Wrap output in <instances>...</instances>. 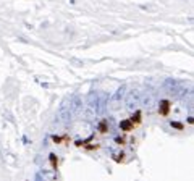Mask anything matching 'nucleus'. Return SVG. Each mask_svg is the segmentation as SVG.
Masks as SVG:
<instances>
[{
    "mask_svg": "<svg viewBox=\"0 0 194 181\" xmlns=\"http://www.w3.org/2000/svg\"><path fill=\"white\" fill-rule=\"evenodd\" d=\"M159 113H160L162 116H167V115L170 113V102H168V100H162V102H160Z\"/></svg>",
    "mask_w": 194,
    "mask_h": 181,
    "instance_id": "f257e3e1",
    "label": "nucleus"
},
{
    "mask_svg": "<svg viewBox=\"0 0 194 181\" xmlns=\"http://www.w3.org/2000/svg\"><path fill=\"white\" fill-rule=\"evenodd\" d=\"M134 126H136V124H134L131 120H125V121L120 123V128L123 131H131V130H134Z\"/></svg>",
    "mask_w": 194,
    "mask_h": 181,
    "instance_id": "f03ea898",
    "label": "nucleus"
},
{
    "mask_svg": "<svg viewBox=\"0 0 194 181\" xmlns=\"http://www.w3.org/2000/svg\"><path fill=\"white\" fill-rule=\"evenodd\" d=\"M129 120H131V121H133L134 124L141 123V112H136V113H134V115H133V116H131V118H129Z\"/></svg>",
    "mask_w": 194,
    "mask_h": 181,
    "instance_id": "7ed1b4c3",
    "label": "nucleus"
},
{
    "mask_svg": "<svg viewBox=\"0 0 194 181\" xmlns=\"http://www.w3.org/2000/svg\"><path fill=\"white\" fill-rule=\"evenodd\" d=\"M54 141L57 144H62L63 141H68V138H66V136H54Z\"/></svg>",
    "mask_w": 194,
    "mask_h": 181,
    "instance_id": "20e7f679",
    "label": "nucleus"
},
{
    "mask_svg": "<svg viewBox=\"0 0 194 181\" xmlns=\"http://www.w3.org/2000/svg\"><path fill=\"white\" fill-rule=\"evenodd\" d=\"M99 131L100 133H107V121L104 120V121H100V124H99Z\"/></svg>",
    "mask_w": 194,
    "mask_h": 181,
    "instance_id": "39448f33",
    "label": "nucleus"
},
{
    "mask_svg": "<svg viewBox=\"0 0 194 181\" xmlns=\"http://www.w3.org/2000/svg\"><path fill=\"white\" fill-rule=\"evenodd\" d=\"M50 163H52L54 165V168H57V165H58V160L57 159H55V155L52 154V155H50Z\"/></svg>",
    "mask_w": 194,
    "mask_h": 181,
    "instance_id": "423d86ee",
    "label": "nucleus"
},
{
    "mask_svg": "<svg viewBox=\"0 0 194 181\" xmlns=\"http://www.w3.org/2000/svg\"><path fill=\"white\" fill-rule=\"evenodd\" d=\"M172 126L178 128V130H183V124H181V123H172Z\"/></svg>",
    "mask_w": 194,
    "mask_h": 181,
    "instance_id": "0eeeda50",
    "label": "nucleus"
}]
</instances>
